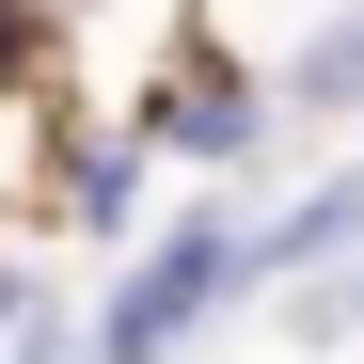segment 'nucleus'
<instances>
[{"label": "nucleus", "mask_w": 364, "mask_h": 364, "mask_svg": "<svg viewBox=\"0 0 364 364\" xmlns=\"http://www.w3.org/2000/svg\"><path fill=\"white\" fill-rule=\"evenodd\" d=\"M206 285H222V237H206V222H174V237H159V269L111 301V364H159L174 333H191V301H206Z\"/></svg>", "instance_id": "f257e3e1"}, {"label": "nucleus", "mask_w": 364, "mask_h": 364, "mask_svg": "<svg viewBox=\"0 0 364 364\" xmlns=\"http://www.w3.org/2000/svg\"><path fill=\"white\" fill-rule=\"evenodd\" d=\"M348 80H364V16H348V32H317V48H301V95H348Z\"/></svg>", "instance_id": "f03ea898"}, {"label": "nucleus", "mask_w": 364, "mask_h": 364, "mask_svg": "<svg viewBox=\"0 0 364 364\" xmlns=\"http://www.w3.org/2000/svg\"><path fill=\"white\" fill-rule=\"evenodd\" d=\"M0 64H16V0H0Z\"/></svg>", "instance_id": "7ed1b4c3"}]
</instances>
